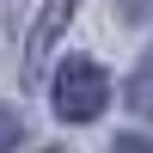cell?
I'll list each match as a JSON object with an SVG mask.
<instances>
[{"mask_svg": "<svg viewBox=\"0 0 153 153\" xmlns=\"http://www.w3.org/2000/svg\"><path fill=\"white\" fill-rule=\"evenodd\" d=\"M19 141H25V123L0 104V153H19Z\"/></svg>", "mask_w": 153, "mask_h": 153, "instance_id": "4", "label": "cell"}, {"mask_svg": "<svg viewBox=\"0 0 153 153\" xmlns=\"http://www.w3.org/2000/svg\"><path fill=\"white\" fill-rule=\"evenodd\" d=\"M74 6H80V0H43V12H37V25H31V37H25V74H37V68H43V55L55 49V37L68 31V19H74Z\"/></svg>", "mask_w": 153, "mask_h": 153, "instance_id": "2", "label": "cell"}, {"mask_svg": "<svg viewBox=\"0 0 153 153\" xmlns=\"http://www.w3.org/2000/svg\"><path fill=\"white\" fill-rule=\"evenodd\" d=\"M110 153H153V141H147V135H123Z\"/></svg>", "mask_w": 153, "mask_h": 153, "instance_id": "5", "label": "cell"}, {"mask_svg": "<svg viewBox=\"0 0 153 153\" xmlns=\"http://www.w3.org/2000/svg\"><path fill=\"white\" fill-rule=\"evenodd\" d=\"M117 6H123V19L135 25V19H147V12H153V0H117Z\"/></svg>", "mask_w": 153, "mask_h": 153, "instance_id": "6", "label": "cell"}, {"mask_svg": "<svg viewBox=\"0 0 153 153\" xmlns=\"http://www.w3.org/2000/svg\"><path fill=\"white\" fill-rule=\"evenodd\" d=\"M129 110L135 117H153V49L141 55V68L129 74Z\"/></svg>", "mask_w": 153, "mask_h": 153, "instance_id": "3", "label": "cell"}, {"mask_svg": "<svg viewBox=\"0 0 153 153\" xmlns=\"http://www.w3.org/2000/svg\"><path fill=\"white\" fill-rule=\"evenodd\" d=\"M49 98H55V117L61 123H92L98 110L110 104V74L98 68V61H68V68L55 74V86H49Z\"/></svg>", "mask_w": 153, "mask_h": 153, "instance_id": "1", "label": "cell"}]
</instances>
